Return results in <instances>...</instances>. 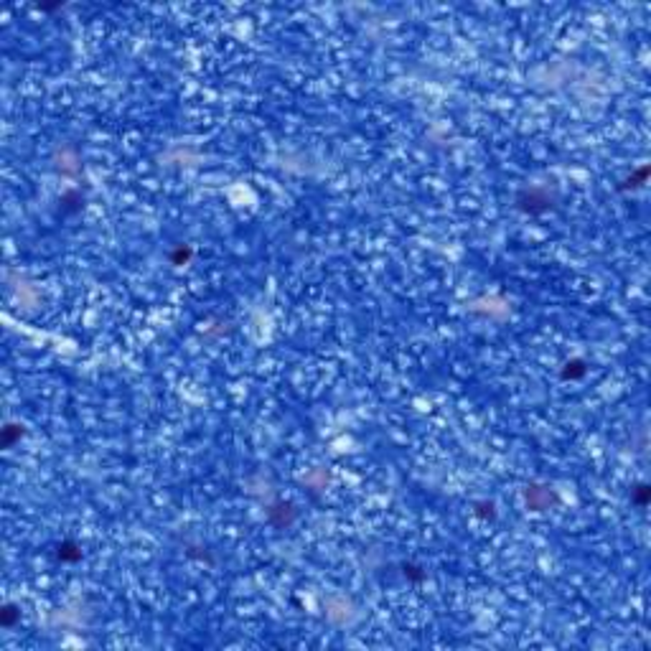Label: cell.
Segmentation results:
<instances>
[{"mask_svg": "<svg viewBox=\"0 0 651 651\" xmlns=\"http://www.w3.org/2000/svg\"><path fill=\"white\" fill-rule=\"evenodd\" d=\"M16 440H21V425H5L3 428V448H10Z\"/></svg>", "mask_w": 651, "mask_h": 651, "instance_id": "cell-1", "label": "cell"}, {"mask_svg": "<svg viewBox=\"0 0 651 651\" xmlns=\"http://www.w3.org/2000/svg\"><path fill=\"white\" fill-rule=\"evenodd\" d=\"M16 616H18V613H16V608H13V605H5V608H3V613H0V624H3V626H13Z\"/></svg>", "mask_w": 651, "mask_h": 651, "instance_id": "cell-2", "label": "cell"}]
</instances>
